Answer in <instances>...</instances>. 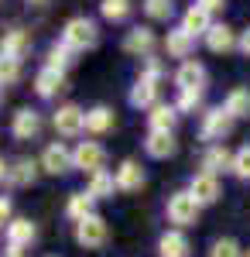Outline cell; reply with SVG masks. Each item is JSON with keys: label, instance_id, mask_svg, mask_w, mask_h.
I'll use <instances>...</instances> for the list:
<instances>
[{"label": "cell", "instance_id": "6da1fadb", "mask_svg": "<svg viewBox=\"0 0 250 257\" xmlns=\"http://www.w3.org/2000/svg\"><path fill=\"white\" fill-rule=\"evenodd\" d=\"M161 76H165V65L158 59H148L144 72L134 79L131 93H127V103L134 110H151V106H158L161 103Z\"/></svg>", "mask_w": 250, "mask_h": 257}, {"label": "cell", "instance_id": "7a4b0ae2", "mask_svg": "<svg viewBox=\"0 0 250 257\" xmlns=\"http://www.w3.org/2000/svg\"><path fill=\"white\" fill-rule=\"evenodd\" d=\"M62 41H65L69 48H76V52H89V48H96V45H99V24L93 18L65 21V28H62Z\"/></svg>", "mask_w": 250, "mask_h": 257}, {"label": "cell", "instance_id": "3957f363", "mask_svg": "<svg viewBox=\"0 0 250 257\" xmlns=\"http://www.w3.org/2000/svg\"><path fill=\"white\" fill-rule=\"evenodd\" d=\"M165 213H168V223H175V230H185V226L199 223V213H202V206H199V202L189 196V189H182V192L168 196V206H165Z\"/></svg>", "mask_w": 250, "mask_h": 257}, {"label": "cell", "instance_id": "277c9868", "mask_svg": "<svg viewBox=\"0 0 250 257\" xmlns=\"http://www.w3.org/2000/svg\"><path fill=\"white\" fill-rule=\"evenodd\" d=\"M233 123H236V120H233L223 106H209V110L202 113V123H199V138L209 141V144H223V138H230Z\"/></svg>", "mask_w": 250, "mask_h": 257}, {"label": "cell", "instance_id": "5b68a950", "mask_svg": "<svg viewBox=\"0 0 250 257\" xmlns=\"http://www.w3.org/2000/svg\"><path fill=\"white\" fill-rule=\"evenodd\" d=\"M110 240V226H106V219L93 213V216L79 219L76 223V243L79 247H86V250H99L103 243Z\"/></svg>", "mask_w": 250, "mask_h": 257}, {"label": "cell", "instance_id": "8992f818", "mask_svg": "<svg viewBox=\"0 0 250 257\" xmlns=\"http://www.w3.org/2000/svg\"><path fill=\"white\" fill-rule=\"evenodd\" d=\"M72 158H76V168L86 172V178H89V175H96V172L106 168V148L99 141H79L76 148H72Z\"/></svg>", "mask_w": 250, "mask_h": 257}, {"label": "cell", "instance_id": "52a82bcc", "mask_svg": "<svg viewBox=\"0 0 250 257\" xmlns=\"http://www.w3.org/2000/svg\"><path fill=\"white\" fill-rule=\"evenodd\" d=\"M52 123H55V131L62 138H79L86 131V110L79 103H62L55 110V117H52Z\"/></svg>", "mask_w": 250, "mask_h": 257}, {"label": "cell", "instance_id": "ba28073f", "mask_svg": "<svg viewBox=\"0 0 250 257\" xmlns=\"http://www.w3.org/2000/svg\"><path fill=\"white\" fill-rule=\"evenodd\" d=\"M72 168H76L72 148H65L62 141H52V144L41 151V172H48V175H69Z\"/></svg>", "mask_w": 250, "mask_h": 257}, {"label": "cell", "instance_id": "9c48e42d", "mask_svg": "<svg viewBox=\"0 0 250 257\" xmlns=\"http://www.w3.org/2000/svg\"><path fill=\"white\" fill-rule=\"evenodd\" d=\"M175 86H178V93H185V89H192V93H206V86H209V72H206V65L202 62H182L178 65V72H175Z\"/></svg>", "mask_w": 250, "mask_h": 257}, {"label": "cell", "instance_id": "30bf717a", "mask_svg": "<svg viewBox=\"0 0 250 257\" xmlns=\"http://www.w3.org/2000/svg\"><path fill=\"white\" fill-rule=\"evenodd\" d=\"M189 196L206 209V206H216L219 196H223V185H219V178L216 175H206V172H195L189 178Z\"/></svg>", "mask_w": 250, "mask_h": 257}, {"label": "cell", "instance_id": "8fae6325", "mask_svg": "<svg viewBox=\"0 0 250 257\" xmlns=\"http://www.w3.org/2000/svg\"><path fill=\"white\" fill-rule=\"evenodd\" d=\"M154 45H158L154 31L148 24H137V28L127 31V38H123V52H127V55H141V59H151Z\"/></svg>", "mask_w": 250, "mask_h": 257}, {"label": "cell", "instance_id": "7c38bea8", "mask_svg": "<svg viewBox=\"0 0 250 257\" xmlns=\"http://www.w3.org/2000/svg\"><path fill=\"white\" fill-rule=\"evenodd\" d=\"M11 134L18 141H35L41 134V113L31 110V106H21L14 113V120H11Z\"/></svg>", "mask_w": 250, "mask_h": 257}, {"label": "cell", "instance_id": "4fadbf2b", "mask_svg": "<svg viewBox=\"0 0 250 257\" xmlns=\"http://www.w3.org/2000/svg\"><path fill=\"white\" fill-rule=\"evenodd\" d=\"M113 175H116V189H120V192H137V189H144V182H148L141 161H134V158H123Z\"/></svg>", "mask_w": 250, "mask_h": 257}, {"label": "cell", "instance_id": "5bb4252c", "mask_svg": "<svg viewBox=\"0 0 250 257\" xmlns=\"http://www.w3.org/2000/svg\"><path fill=\"white\" fill-rule=\"evenodd\" d=\"M202 172L216 178H219V172H233V151L226 144H209L202 155Z\"/></svg>", "mask_w": 250, "mask_h": 257}, {"label": "cell", "instance_id": "9a60e30c", "mask_svg": "<svg viewBox=\"0 0 250 257\" xmlns=\"http://www.w3.org/2000/svg\"><path fill=\"white\" fill-rule=\"evenodd\" d=\"M144 151H148V158L165 161V158H172L175 151H178V141H175V134H165V131H148Z\"/></svg>", "mask_w": 250, "mask_h": 257}, {"label": "cell", "instance_id": "2e32d148", "mask_svg": "<svg viewBox=\"0 0 250 257\" xmlns=\"http://www.w3.org/2000/svg\"><path fill=\"white\" fill-rule=\"evenodd\" d=\"M158 257H192V243L182 230H165L158 237Z\"/></svg>", "mask_w": 250, "mask_h": 257}, {"label": "cell", "instance_id": "e0dca14e", "mask_svg": "<svg viewBox=\"0 0 250 257\" xmlns=\"http://www.w3.org/2000/svg\"><path fill=\"white\" fill-rule=\"evenodd\" d=\"M206 48L216 52V55H226L233 48H240V38H236V31L230 24H212L209 35H206Z\"/></svg>", "mask_w": 250, "mask_h": 257}, {"label": "cell", "instance_id": "ac0fdd59", "mask_svg": "<svg viewBox=\"0 0 250 257\" xmlns=\"http://www.w3.org/2000/svg\"><path fill=\"white\" fill-rule=\"evenodd\" d=\"M0 52L24 62V55L31 52V31H24V28H7L4 38H0Z\"/></svg>", "mask_w": 250, "mask_h": 257}, {"label": "cell", "instance_id": "d6986e66", "mask_svg": "<svg viewBox=\"0 0 250 257\" xmlns=\"http://www.w3.org/2000/svg\"><path fill=\"white\" fill-rule=\"evenodd\" d=\"M62 89H65V72H55V69H48V65L35 72V93H38L41 99H55Z\"/></svg>", "mask_w": 250, "mask_h": 257}, {"label": "cell", "instance_id": "ffe728a7", "mask_svg": "<svg viewBox=\"0 0 250 257\" xmlns=\"http://www.w3.org/2000/svg\"><path fill=\"white\" fill-rule=\"evenodd\" d=\"M192 48H195V38L189 35V31H185V28H172V31L165 35V52H168V59L189 62Z\"/></svg>", "mask_w": 250, "mask_h": 257}, {"label": "cell", "instance_id": "44dd1931", "mask_svg": "<svg viewBox=\"0 0 250 257\" xmlns=\"http://www.w3.org/2000/svg\"><path fill=\"white\" fill-rule=\"evenodd\" d=\"M38 168H41V161L18 158L14 165H11V172H7V185H14V189H24V185H35V178H38Z\"/></svg>", "mask_w": 250, "mask_h": 257}, {"label": "cell", "instance_id": "7402d4cb", "mask_svg": "<svg viewBox=\"0 0 250 257\" xmlns=\"http://www.w3.org/2000/svg\"><path fill=\"white\" fill-rule=\"evenodd\" d=\"M178 110H175V103H158L151 106V113H148V127L151 131H165V134H175V123H178Z\"/></svg>", "mask_w": 250, "mask_h": 257}, {"label": "cell", "instance_id": "603a6c76", "mask_svg": "<svg viewBox=\"0 0 250 257\" xmlns=\"http://www.w3.org/2000/svg\"><path fill=\"white\" fill-rule=\"evenodd\" d=\"M35 237H38V226H35L31 219L14 216L7 223V243H14V247H31Z\"/></svg>", "mask_w": 250, "mask_h": 257}, {"label": "cell", "instance_id": "cb8c5ba5", "mask_svg": "<svg viewBox=\"0 0 250 257\" xmlns=\"http://www.w3.org/2000/svg\"><path fill=\"white\" fill-rule=\"evenodd\" d=\"M178 28H185L192 38H206V35H209V28H212V18L202 11V7H195V4H192V7L182 14V24H178Z\"/></svg>", "mask_w": 250, "mask_h": 257}, {"label": "cell", "instance_id": "d4e9b609", "mask_svg": "<svg viewBox=\"0 0 250 257\" xmlns=\"http://www.w3.org/2000/svg\"><path fill=\"white\" fill-rule=\"evenodd\" d=\"M223 110H226L233 120L250 117V89L247 86H233L230 93H226V99H223Z\"/></svg>", "mask_w": 250, "mask_h": 257}, {"label": "cell", "instance_id": "484cf974", "mask_svg": "<svg viewBox=\"0 0 250 257\" xmlns=\"http://www.w3.org/2000/svg\"><path fill=\"white\" fill-rule=\"evenodd\" d=\"M86 192L93 199H113V192H120V189H116V175L106 172V168L96 172V175H89L86 178Z\"/></svg>", "mask_w": 250, "mask_h": 257}, {"label": "cell", "instance_id": "4316f807", "mask_svg": "<svg viewBox=\"0 0 250 257\" xmlns=\"http://www.w3.org/2000/svg\"><path fill=\"white\" fill-rule=\"evenodd\" d=\"M113 110L110 106H93V110H86V134H106V131H113Z\"/></svg>", "mask_w": 250, "mask_h": 257}, {"label": "cell", "instance_id": "83f0119b", "mask_svg": "<svg viewBox=\"0 0 250 257\" xmlns=\"http://www.w3.org/2000/svg\"><path fill=\"white\" fill-rule=\"evenodd\" d=\"M76 55H79L76 48H69L65 41H55V45L48 48V62H45V65L55 69V72H69V69L76 65Z\"/></svg>", "mask_w": 250, "mask_h": 257}, {"label": "cell", "instance_id": "f1b7e54d", "mask_svg": "<svg viewBox=\"0 0 250 257\" xmlns=\"http://www.w3.org/2000/svg\"><path fill=\"white\" fill-rule=\"evenodd\" d=\"M99 14L110 24H123L134 14V0H99Z\"/></svg>", "mask_w": 250, "mask_h": 257}, {"label": "cell", "instance_id": "f546056e", "mask_svg": "<svg viewBox=\"0 0 250 257\" xmlns=\"http://www.w3.org/2000/svg\"><path fill=\"white\" fill-rule=\"evenodd\" d=\"M93 202H96V199L89 196V192H86V189H82V192H72V196H69V202H65V216L69 219H86V216H93Z\"/></svg>", "mask_w": 250, "mask_h": 257}, {"label": "cell", "instance_id": "4dcf8cb0", "mask_svg": "<svg viewBox=\"0 0 250 257\" xmlns=\"http://www.w3.org/2000/svg\"><path fill=\"white\" fill-rule=\"evenodd\" d=\"M209 257H247V250L240 247V240H233V237H219V240H212Z\"/></svg>", "mask_w": 250, "mask_h": 257}, {"label": "cell", "instance_id": "1f68e13d", "mask_svg": "<svg viewBox=\"0 0 250 257\" xmlns=\"http://www.w3.org/2000/svg\"><path fill=\"white\" fill-rule=\"evenodd\" d=\"M21 59H14V55H4L0 52V86H14V82L21 79Z\"/></svg>", "mask_w": 250, "mask_h": 257}, {"label": "cell", "instance_id": "d6a6232c", "mask_svg": "<svg viewBox=\"0 0 250 257\" xmlns=\"http://www.w3.org/2000/svg\"><path fill=\"white\" fill-rule=\"evenodd\" d=\"M141 7H144V14H148L151 21H168L175 14V4H172V0H144Z\"/></svg>", "mask_w": 250, "mask_h": 257}, {"label": "cell", "instance_id": "836d02e7", "mask_svg": "<svg viewBox=\"0 0 250 257\" xmlns=\"http://www.w3.org/2000/svg\"><path fill=\"white\" fill-rule=\"evenodd\" d=\"M233 175L240 178V182H250V144L233 151Z\"/></svg>", "mask_w": 250, "mask_h": 257}, {"label": "cell", "instance_id": "e575fe53", "mask_svg": "<svg viewBox=\"0 0 250 257\" xmlns=\"http://www.w3.org/2000/svg\"><path fill=\"white\" fill-rule=\"evenodd\" d=\"M175 110H178V113H195V110H202V93H192V89L178 93V99H175Z\"/></svg>", "mask_w": 250, "mask_h": 257}, {"label": "cell", "instance_id": "d590c367", "mask_svg": "<svg viewBox=\"0 0 250 257\" xmlns=\"http://www.w3.org/2000/svg\"><path fill=\"white\" fill-rule=\"evenodd\" d=\"M195 7H202L206 14H223V7H226V0H195Z\"/></svg>", "mask_w": 250, "mask_h": 257}, {"label": "cell", "instance_id": "8d00e7d4", "mask_svg": "<svg viewBox=\"0 0 250 257\" xmlns=\"http://www.w3.org/2000/svg\"><path fill=\"white\" fill-rule=\"evenodd\" d=\"M11 219H14V202L7 196H0V226H7Z\"/></svg>", "mask_w": 250, "mask_h": 257}, {"label": "cell", "instance_id": "74e56055", "mask_svg": "<svg viewBox=\"0 0 250 257\" xmlns=\"http://www.w3.org/2000/svg\"><path fill=\"white\" fill-rule=\"evenodd\" d=\"M240 52H243V55L250 59V24L243 28V31H240Z\"/></svg>", "mask_w": 250, "mask_h": 257}, {"label": "cell", "instance_id": "f35d334b", "mask_svg": "<svg viewBox=\"0 0 250 257\" xmlns=\"http://www.w3.org/2000/svg\"><path fill=\"white\" fill-rule=\"evenodd\" d=\"M0 257H24V247H14V243H7V250Z\"/></svg>", "mask_w": 250, "mask_h": 257}, {"label": "cell", "instance_id": "ab89813d", "mask_svg": "<svg viewBox=\"0 0 250 257\" xmlns=\"http://www.w3.org/2000/svg\"><path fill=\"white\" fill-rule=\"evenodd\" d=\"M7 172H11V165H7V161L0 158V182H7Z\"/></svg>", "mask_w": 250, "mask_h": 257}, {"label": "cell", "instance_id": "60d3db41", "mask_svg": "<svg viewBox=\"0 0 250 257\" xmlns=\"http://www.w3.org/2000/svg\"><path fill=\"white\" fill-rule=\"evenodd\" d=\"M24 4H31V7H45V4H52V0H24Z\"/></svg>", "mask_w": 250, "mask_h": 257}, {"label": "cell", "instance_id": "b9f144b4", "mask_svg": "<svg viewBox=\"0 0 250 257\" xmlns=\"http://www.w3.org/2000/svg\"><path fill=\"white\" fill-rule=\"evenodd\" d=\"M0 96H4V86H0Z\"/></svg>", "mask_w": 250, "mask_h": 257}, {"label": "cell", "instance_id": "7bdbcfd3", "mask_svg": "<svg viewBox=\"0 0 250 257\" xmlns=\"http://www.w3.org/2000/svg\"><path fill=\"white\" fill-rule=\"evenodd\" d=\"M48 257H55V254H48Z\"/></svg>", "mask_w": 250, "mask_h": 257}, {"label": "cell", "instance_id": "ee69618b", "mask_svg": "<svg viewBox=\"0 0 250 257\" xmlns=\"http://www.w3.org/2000/svg\"><path fill=\"white\" fill-rule=\"evenodd\" d=\"M247 257H250V250H247Z\"/></svg>", "mask_w": 250, "mask_h": 257}]
</instances>
